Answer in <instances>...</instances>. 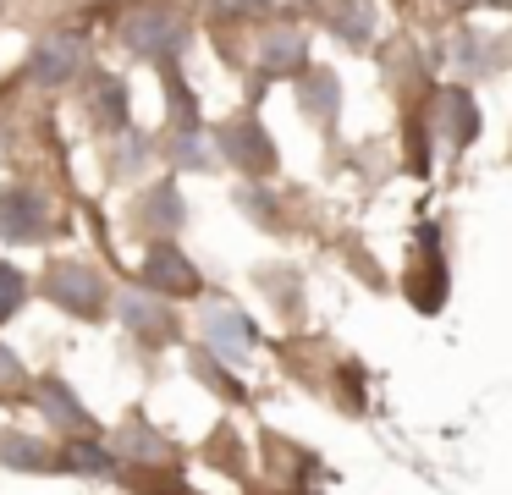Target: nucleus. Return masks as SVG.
I'll return each instance as SVG.
<instances>
[{
	"label": "nucleus",
	"mask_w": 512,
	"mask_h": 495,
	"mask_svg": "<svg viewBox=\"0 0 512 495\" xmlns=\"http://www.w3.org/2000/svg\"><path fill=\"white\" fill-rule=\"evenodd\" d=\"M0 462L6 468H23V473H39V468H50V451L28 435H0Z\"/></svg>",
	"instance_id": "nucleus-12"
},
{
	"label": "nucleus",
	"mask_w": 512,
	"mask_h": 495,
	"mask_svg": "<svg viewBox=\"0 0 512 495\" xmlns=\"http://www.w3.org/2000/svg\"><path fill=\"white\" fill-rule=\"evenodd\" d=\"M23 297H28V281L12 264H0V319H12L17 308H23Z\"/></svg>",
	"instance_id": "nucleus-18"
},
{
	"label": "nucleus",
	"mask_w": 512,
	"mask_h": 495,
	"mask_svg": "<svg viewBox=\"0 0 512 495\" xmlns=\"http://www.w3.org/2000/svg\"><path fill=\"white\" fill-rule=\"evenodd\" d=\"M171 154H177V165H188V171H204V165H215V143L199 138V132H182V138L171 143Z\"/></svg>",
	"instance_id": "nucleus-16"
},
{
	"label": "nucleus",
	"mask_w": 512,
	"mask_h": 495,
	"mask_svg": "<svg viewBox=\"0 0 512 495\" xmlns=\"http://www.w3.org/2000/svg\"><path fill=\"white\" fill-rule=\"evenodd\" d=\"M45 226H50V215H45V204H39L34 193L12 187V193L0 198V237L28 242V237H45Z\"/></svg>",
	"instance_id": "nucleus-8"
},
{
	"label": "nucleus",
	"mask_w": 512,
	"mask_h": 495,
	"mask_svg": "<svg viewBox=\"0 0 512 495\" xmlns=\"http://www.w3.org/2000/svg\"><path fill=\"white\" fill-rule=\"evenodd\" d=\"M490 6H507V0H490Z\"/></svg>",
	"instance_id": "nucleus-23"
},
{
	"label": "nucleus",
	"mask_w": 512,
	"mask_h": 495,
	"mask_svg": "<svg viewBox=\"0 0 512 495\" xmlns=\"http://www.w3.org/2000/svg\"><path fill=\"white\" fill-rule=\"evenodd\" d=\"M336 28H342L353 44H364L369 39V0H347V6L336 11Z\"/></svg>",
	"instance_id": "nucleus-19"
},
{
	"label": "nucleus",
	"mask_w": 512,
	"mask_h": 495,
	"mask_svg": "<svg viewBox=\"0 0 512 495\" xmlns=\"http://www.w3.org/2000/svg\"><path fill=\"white\" fill-rule=\"evenodd\" d=\"M45 292L56 297L61 308H72L78 319H100L105 314V286L94 270H83V264H56V270L45 275Z\"/></svg>",
	"instance_id": "nucleus-2"
},
{
	"label": "nucleus",
	"mask_w": 512,
	"mask_h": 495,
	"mask_svg": "<svg viewBox=\"0 0 512 495\" xmlns=\"http://www.w3.org/2000/svg\"><path fill=\"white\" fill-rule=\"evenodd\" d=\"M144 220H149V226L177 231V226H182V198H177V187H155V193L144 198Z\"/></svg>",
	"instance_id": "nucleus-13"
},
{
	"label": "nucleus",
	"mask_w": 512,
	"mask_h": 495,
	"mask_svg": "<svg viewBox=\"0 0 512 495\" xmlns=\"http://www.w3.org/2000/svg\"><path fill=\"white\" fill-rule=\"evenodd\" d=\"M204 347H210L215 358H226V363H243L248 352L259 347V330H254V319H248L243 308L215 303V308H204Z\"/></svg>",
	"instance_id": "nucleus-1"
},
{
	"label": "nucleus",
	"mask_w": 512,
	"mask_h": 495,
	"mask_svg": "<svg viewBox=\"0 0 512 495\" xmlns=\"http://www.w3.org/2000/svg\"><path fill=\"white\" fill-rule=\"evenodd\" d=\"M441 110H446V127H452V143H468L479 132V110L463 88H446L441 94Z\"/></svg>",
	"instance_id": "nucleus-11"
},
{
	"label": "nucleus",
	"mask_w": 512,
	"mask_h": 495,
	"mask_svg": "<svg viewBox=\"0 0 512 495\" xmlns=\"http://www.w3.org/2000/svg\"><path fill=\"white\" fill-rule=\"evenodd\" d=\"M210 6L226 11V17H248V11H298L309 0H210Z\"/></svg>",
	"instance_id": "nucleus-21"
},
{
	"label": "nucleus",
	"mask_w": 512,
	"mask_h": 495,
	"mask_svg": "<svg viewBox=\"0 0 512 495\" xmlns=\"http://www.w3.org/2000/svg\"><path fill=\"white\" fill-rule=\"evenodd\" d=\"M298 61H303V33L298 28H276L265 39V50H259V72L265 77H287Z\"/></svg>",
	"instance_id": "nucleus-10"
},
{
	"label": "nucleus",
	"mask_w": 512,
	"mask_h": 495,
	"mask_svg": "<svg viewBox=\"0 0 512 495\" xmlns=\"http://www.w3.org/2000/svg\"><path fill=\"white\" fill-rule=\"evenodd\" d=\"M144 281L155 286V292H166V297H193L199 292V270H193L188 253L171 248V242H160V248L144 259Z\"/></svg>",
	"instance_id": "nucleus-6"
},
{
	"label": "nucleus",
	"mask_w": 512,
	"mask_h": 495,
	"mask_svg": "<svg viewBox=\"0 0 512 495\" xmlns=\"http://www.w3.org/2000/svg\"><path fill=\"white\" fill-rule=\"evenodd\" d=\"M122 39L133 44L138 55H149V61H171V55L188 44V28H182L177 17H160V11H133V17L122 22Z\"/></svg>",
	"instance_id": "nucleus-4"
},
{
	"label": "nucleus",
	"mask_w": 512,
	"mask_h": 495,
	"mask_svg": "<svg viewBox=\"0 0 512 495\" xmlns=\"http://www.w3.org/2000/svg\"><path fill=\"white\" fill-rule=\"evenodd\" d=\"M215 154L232 160V165H243V171H254V176L276 171V143L265 138L259 121H226L221 138H215Z\"/></svg>",
	"instance_id": "nucleus-3"
},
{
	"label": "nucleus",
	"mask_w": 512,
	"mask_h": 495,
	"mask_svg": "<svg viewBox=\"0 0 512 495\" xmlns=\"http://www.w3.org/2000/svg\"><path fill=\"white\" fill-rule=\"evenodd\" d=\"M116 446H122L127 457H144V462H160V457H166V440H160V435H149L144 424H127L122 435H116Z\"/></svg>",
	"instance_id": "nucleus-14"
},
{
	"label": "nucleus",
	"mask_w": 512,
	"mask_h": 495,
	"mask_svg": "<svg viewBox=\"0 0 512 495\" xmlns=\"http://www.w3.org/2000/svg\"><path fill=\"white\" fill-rule=\"evenodd\" d=\"M67 468L89 473V479H105V473H116V462L105 457L100 446H89V440H72V446H67Z\"/></svg>",
	"instance_id": "nucleus-15"
},
{
	"label": "nucleus",
	"mask_w": 512,
	"mask_h": 495,
	"mask_svg": "<svg viewBox=\"0 0 512 495\" xmlns=\"http://www.w3.org/2000/svg\"><path fill=\"white\" fill-rule=\"evenodd\" d=\"M12 385H23V363H17L12 347L0 341V391H12Z\"/></svg>",
	"instance_id": "nucleus-22"
},
{
	"label": "nucleus",
	"mask_w": 512,
	"mask_h": 495,
	"mask_svg": "<svg viewBox=\"0 0 512 495\" xmlns=\"http://www.w3.org/2000/svg\"><path fill=\"white\" fill-rule=\"evenodd\" d=\"M78 66H83V39H78V33H50V39H39L28 72H34V83L56 88V83H67Z\"/></svg>",
	"instance_id": "nucleus-5"
},
{
	"label": "nucleus",
	"mask_w": 512,
	"mask_h": 495,
	"mask_svg": "<svg viewBox=\"0 0 512 495\" xmlns=\"http://www.w3.org/2000/svg\"><path fill=\"white\" fill-rule=\"evenodd\" d=\"M303 105L314 110V116H331L336 110V77H309V83H303Z\"/></svg>",
	"instance_id": "nucleus-20"
},
{
	"label": "nucleus",
	"mask_w": 512,
	"mask_h": 495,
	"mask_svg": "<svg viewBox=\"0 0 512 495\" xmlns=\"http://www.w3.org/2000/svg\"><path fill=\"white\" fill-rule=\"evenodd\" d=\"M116 314H122V325L133 330V336H144V341H171L177 336V319H171V308H160L155 292H122L116 297Z\"/></svg>",
	"instance_id": "nucleus-7"
},
{
	"label": "nucleus",
	"mask_w": 512,
	"mask_h": 495,
	"mask_svg": "<svg viewBox=\"0 0 512 495\" xmlns=\"http://www.w3.org/2000/svg\"><path fill=\"white\" fill-rule=\"evenodd\" d=\"M94 105H100V121H116V127H122V110H127V94H122V83H111V77H100V83H94Z\"/></svg>",
	"instance_id": "nucleus-17"
},
{
	"label": "nucleus",
	"mask_w": 512,
	"mask_h": 495,
	"mask_svg": "<svg viewBox=\"0 0 512 495\" xmlns=\"http://www.w3.org/2000/svg\"><path fill=\"white\" fill-rule=\"evenodd\" d=\"M39 407H45V413L56 418V424L78 429V435H89V429H94L89 407H83L78 396L67 391V380H56V374H45V380H39Z\"/></svg>",
	"instance_id": "nucleus-9"
}]
</instances>
